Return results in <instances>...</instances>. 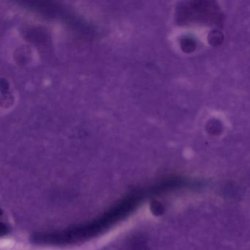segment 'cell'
Instances as JSON below:
<instances>
[{
    "label": "cell",
    "mask_w": 250,
    "mask_h": 250,
    "mask_svg": "<svg viewBox=\"0 0 250 250\" xmlns=\"http://www.w3.org/2000/svg\"><path fill=\"white\" fill-rule=\"evenodd\" d=\"M155 192L153 187L135 190L93 220L62 230L37 234L33 237V241L42 245L61 247L88 241L104 233L132 214L142 204L146 195Z\"/></svg>",
    "instance_id": "cell-1"
}]
</instances>
